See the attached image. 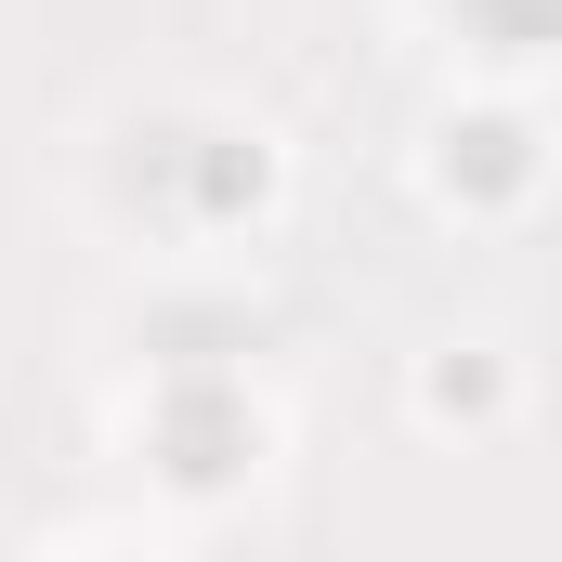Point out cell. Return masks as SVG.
<instances>
[{
	"mask_svg": "<svg viewBox=\"0 0 562 562\" xmlns=\"http://www.w3.org/2000/svg\"><path fill=\"white\" fill-rule=\"evenodd\" d=\"M537 26H550V0H497V40H510V53H524Z\"/></svg>",
	"mask_w": 562,
	"mask_h": 562,
	"instance_id": "6da1fadb",
	"label": "cell"
}]
</instances>
